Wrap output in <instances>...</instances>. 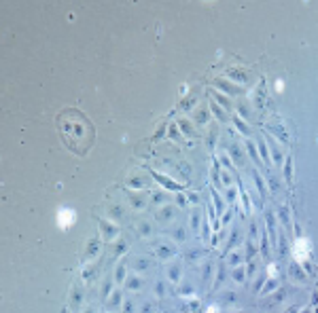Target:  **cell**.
<instances>
[{"mask_svg": "<svg viewBox=\"0 0 318 313\" xmlns=\"http://www.w3.org/2000/svg\"><path fill=\"white\" fill-rule=\"evenodd\" d=\"M74 220H76V212L72 210V207H60L58 214H55V222H58L60 229H70L74 225Z\"/></svg>", "mask_w": 318, "mask_h": 313, "instance_id": "1", "label": "cell"}, {"mask_svg": "<svg viewBox=\"0 0 318 313\" xmlns=\"http://www.w3.org/2000/svg\"><path fill=\"white\" fill-rule=\"evenodd\" d=\"M310 239L308 237H301V239H297L295 241V246H293V256H295V260L297 262H305L308 260V256H310Z\"/></svg>", "mask_w": 318, "mask_h": 313, "instance_id": "2", "label": "cell"}, {"mask_svg": "<svg viewBox=\"0 0 318 313\" xmlns=\"http://www.w3.org/2000/svg\"><path fill=\"white\" fill-rule=\"evenodd\" d=\"M208 313H219V311H217V309H214V307H210V309H208Z\"/></svg>", "mask_w": 318, "mask_h": 313, "instance_id": "3", "label": "cell"}]
</instances>
